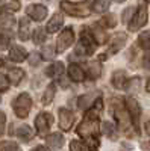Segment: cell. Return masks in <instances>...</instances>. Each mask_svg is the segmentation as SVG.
<instances>
[{
  "mask_svg": "<svg viewBox=\"0 0 150 151\" xmlns=\"http://www.w3.org/2000/svg\"><path fill=\"white\" fill-rule=\"evenodd\" d=\"M61 9L65 12V14L71 15V17H88L93 12V3L91 2H61Z\"/></svg>",
  "mask_w": 150,
  "mask_h": 151,
  "instance_id": "6da1fadb",
  "label": "cell"
},
{
  "mask_svg": "<svg viewBox=\"0 0 150 151\" xmlns=\"http://www.w3.org/2000/svg\"><path fill=\"white\" fill-rule=\"evenodd\" d=\"M97 47V42L93 36V32H90L88 27H83L82 33H80V40H79V45L76 48V53L79 55H91Z\"/></svg>",
  "mask_w": 150,
  "mask_h": 151,
  "instance_id": "7a4b0ae2",
  "label": "cell"
},
{
  "mask_svg": "<svg viewBox=\"0 0 150 151\" xmlns=\"http://www.w3.org/2000/svg\"><path fill=\"white\" fill-rule=\"evenodd\" d=\"M14 112L18 118H28L29 112L32 109V97L28 92H21L12 103Z\"/></svg>",
  "mask_w": 150,
  "mask_h": 151,
  "instance_id": "3957f363",
  "label": "cell"
},
{
  "mask_svg": "<svg viewBox=\"0 0 150 151\" xmlns=\"http://www.w3.org/2000/svg\"><path fill=\"white\" fill-rule=\"evenodd\" d=\"M124 106H126L128 112H129V118L130 122L133 124V127L136 132H140V116H141V106L136 101L133 97H128L126 101H124Z\"/></svg>",
  "mask_w": 150,
  "mask_h": 151,
  "instance_id": "277c9868",
  "label": "cell"
},
{
  "mask_svg": "<svg viewBox=\"0 0 150 151\" xmlns=\"http://www.w3.org/2000/svg\"><path fill=\"white\" fill-rule=\"evenodd\" d=\"M73 42H74V32L71 27H65L56 40V47H55L56 53H64L70 45H73Z\"/></svg>",
  "mask_w": 150,
  "mask_h": 151,
  "instance_id": "5b68a950",
  "label": "cell"
},
{
  "mask_svg": "<svg viewBox=\"0 0 150 151\" xmlns=\"http://www.w3.org/2000/svg\"><path fill=\"white\" fill-rule=\"evenodd\" d=\"M147 8L144 5H140V8L136 9V12L133 14V17L130 18L129 24H128V27L130 32H136V30H140L143 26H146V23H147Z\"/></svg>",
  "mask_w": 150,
  "mask_h": 151,
  "instance_id": "8992f818",
  "label": "cell"
},
{
  "mask_svg": "<svg viewBox=\"0 0 150 151\" xmlns=\"http://www.w3.org/2000/svg\"><path fill=\"white\" fill-rule=\"evenodd\" d=\"M52 124H53V116L49 112H41L35 118V127H36V132H38L40 136L47 134Z\"/></svg>",
  "mask_w": 150,
  "mask_h": 151,
  "instance_id": "52a82bcc",
  "label": "cell"
},
{
  "mask_svg": "<svg viewBox=\"0 0 150 151\" xmlns=\"http://www.w3.org/2000/svg\"><path fill=\"white\" fill-rule=\"evenodd\" d=\"M114 115H115V119L118 122V125L124 130L129 125L130 122V118H129V112L126 109V106L121 104V101H118L115 106H114Z\"/></svg>",
  "mask_w": 150,
  "mask_h": 151,
  "instance_id": "ba28073f",
  "label": "cell"
},
{
  "mask_svg": "<svg viewBox=\"0 0 150 151\" xmlns=\"http://www.w3.org/2000/svg\"><path fill=\"white\" fill-rule=\"evenodd\" d=\"M58 113H59V127H61V130L68 132L73 127V122H74L73 112L65 109V107H61Z\"/></svg>",
  "mask_w": 150,
  "mask_h": 151,
  "instance_id": "9c48e42d",
  "label": "cell"
},
{
  "mask_svg": "<svg viewBox=\"0 0 150 151\" xmlns=\"http://www.w3.org/2000/svg\"><path fill=\"white\" fill-rule=\"evenodd\" d=\"M26 14L33 20V21H43L47 17V8L44 5L35 3V5H29L26 9Z\"/></svg>",
  "mask_w": 150,
  "mask_h": 151,
  "instance_id": "30bf717a",
  "label": "cell"
},
{
  "mask_svg": "<svg viewBox=\"0 0 150 151\" xmlns=\"http://www.w3.org/2000/svg\"><path fill=\"white\" fill-rule=\"evenodd\" d=\"M46 142H47V147L52 151H59L62 145H64V136L61 133H52L46 137Z\"/></svg>",
  "mask_w": 150,
  "mask_h": 151,
  "instance_id": "8fae6325",
  "label": "cell"
},
{
  "mask_svg": "<svg viewBox=\"0 0 150 151\" xmlns=\"http://www.w3.org/2000/svg\"><path fill=\"white\" fill-rule=\"evenodd\" d=\"M26 58H28V52H26L23 47H20V45L11 47V50H9V59H11L12 62H17V64H20V62L26 60Z\"/></svg>",
  "mask_w": 150,
  "mask_h": 151,
  "instance_id": "7c38bea8",
  "label": "cell"
},
{
  "mask_svg": "<svg viewBox=\"0 0 150 151\" xmlns=\"http://www.w3.org/2000/svg\"><path fill=\"white\" fill-rule=\"evenodd\" d=\"M68 76H70V79L73 82L79 83V82H83V79H85V71L78 64H70L68 65Z\"/></svg>",
  "mask_w": 150,
  "mask_h": 151,
  "instance_id": "4fadbf2b",
  "label": "cell"
},
{
  "mask_svg": "<svg viewBox=\"0 0 150 151\" xmlns=\"http://www.w3.org/2000/svg\"><path fill=\"white\" fill-rule=\"evenodd\" d=\"M126 73H124L123 70H117L112 73V77H111V83L114 88H117V89H123L124 86H126Z\"/></svg>",
  "mask_w": 150,
  "mask_h": 151,
  "instance_id": "5bb4252c",
  "label": "cell"
},
{
  "mask_svg": "<svg viewBox=\"0 0 150 151\" xmlns=\"http://www.w3.org/2000/svg\"><path fill=\"white\" fill-rule=\"evenodd\" d=\"M62 24H64V18H62L61 14H55L52 18H50V21L47 23V33H56L61 27H62Z\"/></svg>",
  "mask_w": 150,
  "mask_h": 151,
  "instance_id": "9a60e30c",
  "label": "cell"
},
{
  "mask_svg": "<svg viewBox=\"0 0 150 151\" xmlns=\"http://www.w3.org/2000/svg\"><path fill=\"white\" fill-rule=\"evenodd\" d=\"M18 38L21 41H28L30 38V23L28 18H21L20 20V26H18Z\"/></svg>",
  "mask_w": 150,
  "mask_h": 151,
  "instance_id": "2e32d148",
  "label": "cell"
},
{
  "mask_svg": "<svg viewBox=\"0 0 150 151\" xmlns=\"http://www.w3.org/2000/svg\"><path fill=\"white\" fill-rule=\"evenodd\" d=\"M62 73H64V64H62V62H55V64L47 67V70H46V76H49V77H52V79L59 77Z\"/></svg>",
  "mask_w": 150,
  "mask_h": 151,
  "instance_id": "e0dca14e",
  "label": "cell"
},
{
  "mask_svg": "<svg viewBox=\"0 0 150 151\" xmlns=\"http://www.w3.org/2000/svg\"><path fill=\"white\" fill-rule=\"evenodd\" d=\"M126 40H128V36H126V33H123V32H118L115 36H114V40H112V44H111V52L112 53H115V52H118V50L124 45V42H126Z\"/></svg>",
  "mask_w": 150,
  "mask_h": 151,
  "instance_id": "ac0fdd59",
  "label": "cell"
},
{
  "mask_svg": "<svg viewBox=\"0 0 150 151\" xmlns=\"http://www.w3.org/2000/svg\"><path fill=\"white\" fill-rule=\"evenodd\" d=\"M55 94H56V86H55V83H50V85L46 88V91H44V95H43V98H41V103H43L44 106H49L50 103L53 101Z\"/></svg>",
  "mask_w": 150,
  "mask_h": 151,
  "instance_id": "d6986e66",
  "label": "cell"
},
{
  "mask_svg": "<svg viewBox=\"0 0 150 151\" xmlns=\"http://www.w3.org/2000/svg\"><path fill=\"white\" fill-rule=\"evenodd\" d=\"M8 79H9V82H12L14 85H20L21 80L24 79V71L21 68H9Z\"/></svg>",
  "mask_w": 150,
  "mask_h": 151,
  "instance_id": "ffe728a7",
  "label": "cell"
},
{
  "mask_svg": "<svg viewBox=\"0 0 150 151\" xmlns=\"http://www.w3.org/2000/svg\"><path fill=\"white\" fill-rule=\"evenodd\" d=\"M17 136H18V139L20 141H23V142H28V141H30L32 139V136H33V133H32V129L29 127V125H20V127L17 129Z\"/></svg>",
  "mask_w": 150,
  "mask_h": 151,
  "instance_id": "44dd1931",
  "label": "cell"
},
{
  "mask_svg": "<svg viewBox=\"0 0 150 151\" xmlns=\"http://www.w3.org/2000/svg\"><path fill=\"white\" fill-rule=\"evenodd\" d=\"M94 103V94L93 92H88V94H83L79 97L78 100V107L79 109H88L90 106H93Z\"/></svg>",
  "mask_w": 150,
  "mask_h": 151,
  "instance_id": "7402d4cb",
  "label": "cell"
},
{
  "mask_svg": "<svg viewBox=\"0 0 150 151\" xmlns=\"http://www.w3.org/2000/svg\"><path fill=\"white\" fill-rule=\"evenodd\" d=\"M88 74H90V79L91 80H97L100 77V74H102V65H100V62H88Z\"/></svg>",
  "mask_w": 150,
  "mask_h": 151,
  "instance_id": "603a6c76",
  "label": "cell"
},
{
  "mask_svg": "<svg viewBox=\"0 0 150 151\" xmlns=\"http://www.w3.org/2000/svg\"><path fill=\"white\" fill-rule=\"evenodd\" d=\"M109 5H111V0H94L93 2V11L94 12H106L109 9Z\"/></svg>",
  "mask_w": 150,
  "mask_h": 151,
  "instance_id": "cb8c5ba5",
  "label": "cell"
},
{
  "mask_svg": "<svg viewBox=\"0 0 150 151\" xmlns=\"http://www.w3.org/2000/svg\"><path fill=\"white\" fill-rule=\"evenodd\" d=\"M15 23V18L12 17L11 14H0V27L2 29H11Z\"/></svg>",
  "mask_w": 150,
  "mask_h": 151,
  "instance_id": "d4e9b609",
  "label": "cell"
},
{
  "mask_svg": "<svg viewBox=\"0 0 150 151\" xmlns=\"http://www.w3.org/2000/svg\"><path fill=\"white\" fill-rule=\"evenodd\" d=\"M138 44L143 50H150V32H141L138 36Z\"/></svg>",
  "mask_w": 150,
  "mask_h": 151,
  "instance_id": "484cf974",
  "label": "cell"
},
{
  "mask_svg": "<svg viewBox=\"0 0 150 151\" xmlns=\"http://www.w3.org/2000/svg\"><path fill=\"white\" fill-rule=\"evenodd\" d=\"M32 40H33L35 44H44V41H46V32H44V29H41V27L35 29L33 33H32Z\"/></svg>",
  "mask_w": 150,
  "mask_h": 151,
  "instance_id": "4316f807",
  "label": "cell"
},
{
  "mask_svg": "<svg viewBox=\"0 0 150 151\" xmlns=\"http://www.w3.org/2000/svg\"><path fill=\"white\" fill-rule=\"evenodd\" d=\"M91 32H93V36H94V40H96L97 44H103V42L106 41V33H105L103 29H100V27L96 26Z\"/></svg>",
  "mask_w": 150,
  "mask_h": 151,
  "instance_id": "83f0119b",
  "label": "cell"
},
{
  "mask_svg": "<svg viewBox=\"0 0 150 151\" xmlns=\"http://www.w3.org/2000/svg\"><path fill=\"white\" fill-rule=\"evenodd\" d=\"M0 151H21L20 147L15 144V142H3V144H0Z\"/></svg>",
  "mask_w": 150,
  "mask_h": 151,
  "instance_id": "f1b7e54d",
  "label": "cell"
},
{
  "mask_svg": "<svg viewBox=\"0 0 150 151\" xmlns=\"http://www.w3.org/2000/svg\"><path fill=\"white\" fill-rule=\"evenodd\" d=\"M102 24H103V26H106V27H114L115 24H117V18H115V15H112V14L105 15L103 20H102Z\"/></svg>",
  "mask_w": 150,
  "mask_h": 151,
  "instance_id": "f546056e",
  "label": "cell"
},
{
  "mask_svg": "<svg viewBox=\"0 0 150 151\" xmlns=\"http://www.w3.org/2000/svg\"><path fill=\"white\" fill-rule=\"evenodd\" d=\"M55 53H56V50H55V47L53 45H44L43 47V58L44 59H52L53 56H55Z\"/></svg>",
  "mask_w": 150,
  "mask_h": 151,
  "instance_id": "4dcf8cb0",
  "label": "cell"
},
{
  "mask_svg": "<svg viewBox=\"0 0 150 151\" xmlns=\"http://www.w3.org/2000/svg\"><path fill=\"white\" fill-rule=\"evenodd\" d=\"M126 83H128V91L129 92H136V89H138V86H140V79L133 77V79L128 80Z\"/></svg>",
  "mask_w": 150,
  "mask_h": 151,
  "instance_id": "1f68e13d",
  "label": "cell"
},
{
  "mask_svg": "<svg viewBox=\"0 0 150 151\" xmlns=\"http://www.w3.org/2000/svg\"><path fill=\"white\" fill-rule=\"evenodd\" d=\"M103 133H105L106 136H109V137H114V133H115V127H114V124L106 121V122L103 124Z\"/></svg>",
  "mask_w": 150,
  "mask_h": 151,
  "instance_id": "d6a6232c",
  "label": "cell"
},
{
  "mask_svg": "<svg viewBox=\"0 0 150 151\" xmlns=\"http://www.w3.org/2000/svg\"><path fill=\"white\" fill-rule=\"evenodd\" d=\"M41 55L40 53H36V52H32L30 55H29V64L32 65V67H36V65H40V62H41Z\"/></svg>",
  "mask_w": 150,
  "mask_h": 151,
  "instance_id": "836d02e7",
  "label": "cell"
},
{
  "mask_svg": "<svg viewBox=\"0 0 150 151\" xmlns=\"http://www.w3.org/2000/svg\"><path fill=\"white\" fill-rule=\"evenodd\" d=\"M70 151H86V147L80 141H71L70 142Z\"/></svg>",
  "mask_w": 150,
  "mask_h": 151,
  "instance_id": "e575fe53",
  "label": "cell"
},
{
  "mask_svg": "<svg viewBox=\"0 0 150 151\" xmlns=\"http://www.w3.org/2000/svg\"><path fill=\"white\" fill-rule=\"evenodd\" d=\"M8 88H9V79L6 77L5 74L0 73V92L8 91Z\"/></svg>",
  "mask_w": 150,
  "mask_h": 151,
  "instance_id": "d590c367",
  "label": "cell"
},
{
  "mask_svg": "<svg viewBox=\"0 0 150 151\" xmlns=\"http://www.w3.org/2000/svg\"><path fill=\"white\" fill-rule=\"evenodd\" d=\"M8 45H9V38L6 35H3V33H0V52H2V50H6Z\"/></svg>",
  "mask_w": 150,
  "mask_h": 151,
  "instance_id": "8d00e7d4",
  "label": "cell"
},
{
  "mask_svg": "<svg viewBox=\"0 0 150 151\" xmlns=\"http://www.w3.org/2000/svg\"><path fill=\"white\" fill-rule=\"evenodd\" d=\"M6 9H8V11H12V12L20 11V2H18V0H12V2H9V3L6 5Z\"/></svg>",
  "mask_w": 150,
  "mask_h": 151,
  "instance_id": "74e56055",
  "label": "cell"
},
{
  "mask_svg": "<svg viewBox=\"0 0 150 151\" xmlns=\"http://www.w3.org/2000/svg\"><path fill=\"white\" fill-rule=\"evenodd\" d=\"M5 125H6V115L0 110V136L5 133Z\"/></svg>",
  "mask_w": 150,
  "mask_h": 151,
  "instance_id": "f35d334b",
  "label": "cell"
},
{
  "mask_svg": "<svg viewBox=\"0 0 150 151\" xmlns=\"http://www.w3.org/2000/svg\"><path fill=\"white\" fill-rule=\"evenodd\" d=\"M143 67L146 70H150V50L143 56Z\"/></svg>",
  "mask_w": 150,
  "mask_h": 151,
  "instance_id": "ab89813d",
  "label": "cell"
},
{
  "mask_svg": "<svg viewBox=\"0 0 150 151\" xmlns=\"http://www.w3.org/2000/svg\"><path fill=\"white\" fill-rule=\"evenodd\" d=\"M146 91H149V92H150V76L147 77V82H146Z\"/></svg>",
  "mask_w": 150,
  "mask_h": 151,
  "instance_id": "60d3db41",
  "label": "cell"
},
{
  "mask_svg": "<svg viewBox=\"0 0 150 151\" xmlns=\"http://www.w3.org/2000/svg\"><path fill=\"white\" fill-rule=\"evenodd\" d=\"M32 151H47V150H46L44 147H41V145H38V147H35V148H33Z\"/></svg>",
  "mask_w": 150,
  "mask_h": 151,
  "instance_id": "b9f144b4",
  "label": "cell"
},
{
  "mask_svg": "<svg viewBox=\"0 0 150 151\" xmlns=\"http://www.w3.org/2000/svg\"><path fill=\"white\" fill-rule=\"evenodd\" d=\"M146 132H147V134H150V119L146 122Z\"/></svg>",
  "mask_w": 150,
  "mask_h": 151,
  "instance_id": "7bdbcfd3",
  "label": "cell"
},
{
  "mask_svg": "<svg viewBox=\"0 0 150 151\" xmlns=\"http://www.w3.org/2000/svg\"><path fill=\"white\" fill-rule=\"evenodd\" d=\"M144 148L150 151V141H149V142H144Z\"/></svg>",
  "mask_w": 150,
  "mask_h": 151,
  "instance_id": "ee69618b",
  "label": "cell"
},
{
  "mask_svg": "<svg viewBox=\"0 0 150 151\" xmlns=\"http://www.w3.org/2000/svg\"><path fill=\"white\" fill-rule=\"evenodd\" d=\"M3 64H5V62H3V59H2V58H0V67H2Z\"/></svg>",
  "mask_w": 150,
  "mask_h": 151,
  "instance_id": "f6af8a7d",
  "label": "cell"
},
{
  "mask_svg": "<svg viewBox=\"0 0 150 151\" xmlns=\"http://www.w3.org/2000/svg\"><path fill=\"white\" fill-rule=\"evenodd\" d=\"M115 2H117V3H123V2H124V0H115Z\"/></svg>",
  "mask_w": 150,
  "mask_h": 151,
  "instance_id": "bcb514c9",
  "label": "cell"
},
{
  "mask_svg": "<svg viewBox=\"0 0 150 151\" xmlns=\"http://www.w3.org/2000/svg\"><path fill=\"white\" fill-rule=\"evenodd\" d=\"M3 3H5V0H0V6H2Z\"/></svg>",
  "mask_w": 150,
  "mask_h": 151,
  "instance_id": "7dc6e473",
  "label": "cell"
},
{
  "mask_svg": "<svg viewBox=\"0 0 150 151\" xmlns=\"http://www.w3.org/2000/svg\"><path fill=\"white\" fill-rule=\"evenodd\" d=\"M144 2H147V3H150V0H144Z\"/></svg>",
  "mask_w": 150,
  "mask_h": 151,
  "instance_id": "c3c4849f",
  "label": "cell"
},
{
  "mask_svg": "<svg viewBox=\"0 0 150 151\" xmlns=\"http://www.w3.org/2000/svg\"><path fill=\"white\" fill-rule=\"evenodd\" d=\"M0 100H2V98H0Z\"/></svg>",
  "mask_w": 150,
  "mask_h": 151,
  "instance_id": "681fc988",
  "label": "cell"
}]
</instances>
